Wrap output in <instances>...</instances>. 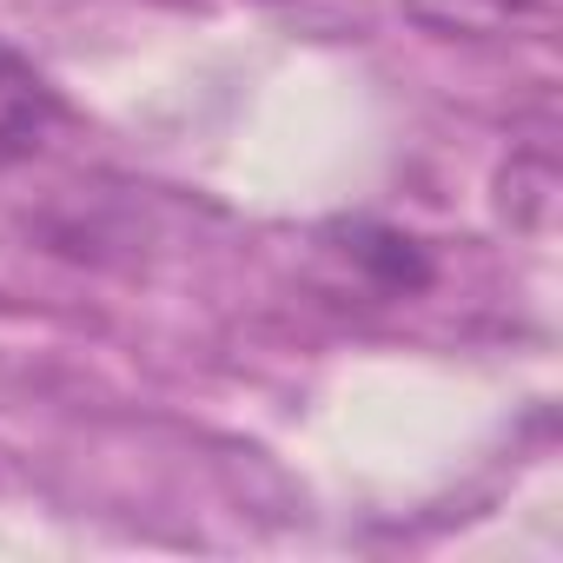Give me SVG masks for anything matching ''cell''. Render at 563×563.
Returning a JSON list of instances; mask_svg holds the SVG:
<instances>
[{
	"mask_svg": "<svg viewBox=\"0 0 563 563\" xmlns=\"http://www.w3.org/2000/svg\"><path fill=\"white\" fill-rule=\"evenodd\" d=\"M47 126H54V87L14 47H0V166L34 153Z\"/></svg>",
	"mask_w": 563,
	"mask_h": 563,
	"instance_id": "cell-1",
	"label": "cell"
},
{
	"mask_svg": "<svg viewBox=\"0 0 563 563\" xmlns=\"http://www.w3.org/2000/svg\"><path fill=\"white\" fill-rule=\"evenodd\" d=\"M405 14L431 34H510L550 27V0H405Z\"/></svg>",
	"mask_w": 563,
	"mask_h": 563,
	"instance_id": "cell-2",
	"label": "cell"
}]
</instances>
